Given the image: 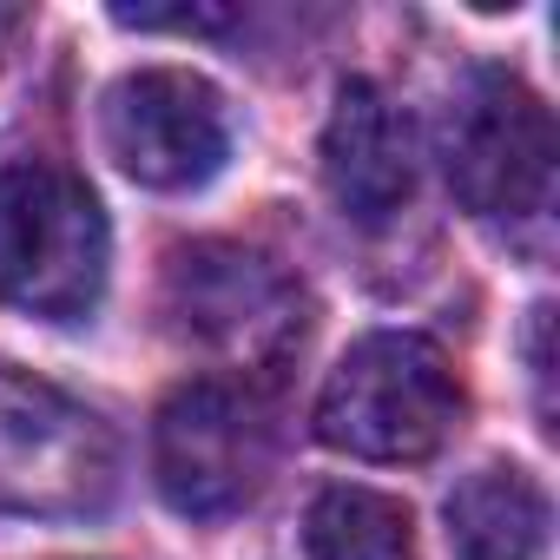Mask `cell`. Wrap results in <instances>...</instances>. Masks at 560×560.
Instances as JSON below:
<instances>
[{"label":"cell","instance_id":"cell-6","mask_svg":"<svg viewBox=\"0 0 560 560\" xmlns=\"http://www.w3.org/2000/svg\"><path fill=\"white\" fill-rule=\"evenodd\" d=\"M100 132L119 172L152 191H198L231 159L224 93L185 67H145V73L113 80L100 106Z\"/></svg>","mask_w":560,"mask_h":560},{"label":"cell","instance_id":"cell-9","mask_svg":"<svg viewBox=\"0 0 560 560\" xmlns=\"http://www.w3.org/2000/svg\"><path fill=\"white\" fill-rule=\"evenodd\" d=\"M547 527H553L547 494L514 462H488L462 475L448 494V540L462 560H540Z\"/></svg>","mask_w":560,"mask_h":560},{"label":"cell","instance_id":"cell-11","mask_svg":"<svg viewBox=\"0 0 560 560\" xmlns=\"http://www.w3.org/2000/svg\"><path fill=\"white\" fill-rule=\"evenodd\" d=\"M119 27H178V34H198V27H224L231 14L224 8H113Z\"/></svg>","mask_w":560,"mask_h":560},{"label":"cell","instance_id":"cell-10","mask_svg":"<svg viewBox=\"0 0 560 560\" xmlns=\"http://www.w3.org/2000/svg\"><path fill=\"white\" fill-rule=\"evenodd\" d=\"M304 547L311 560H416V514L383 488L337 481L311 501Z\"/></svg>","mask_w":560,"mask_h":560},{"label":"cell","instance_id":"cell-1","mask_svg":"<svg viewBox=\"0 0 560 560\" xmlns=\"http://www.w3.org/2000/svg\"><path fill=\"white\" fill-rule=\"evenodd\" d=\"M462 409L468 396L442 343L422 330H370L324 376L317 442L357 462H429L455 435Z\"/></svg>","mask_w":560,"mask_h":560},{"label":"cell","instance_id":"cell-8","mask_svg":"<svg viewBox=\"0 0 560 560\" xmlns=\"http://www.w3.org/2000/svg\"><path fill=\"white\" fill-rule=\"evenodd\" d=\"M422 178V145L409 113L376 80H343L324 126V185L337 211L363 231H383L409 211Z\"/></svg>","mask_w":560,"mask_h":560},{"label":"cell","instance_id":"cell-5","mask_svg":"<svg viewBox=\"0 0 560 560\" xmlns=\"http://www.w3.org/2000/svg\"><path fill=\"white\" fill-rule=\"evenodd\" d=\"M277 468L270 409L237 383H185L165 396L152 429L159 494L191 521L244 514Z\"/></svg>","mask_w":560,"mask_h":560},{"label":"cell","instance_id":"cell-4","mask_svg":"<svg viewBox=\"0 0 560 560\" xmlns=\"http://www.w3.org/2000/svg\"><path fill=\"white\" fill-rule=\"evenodd\" d=\"M442 165L475 218H540L553 198V119L540 93L508 67H475L442 113Z\"/></svg>","mask_w":560,"mask_h":560},{"label":"cell","instance_id":"cell-3","mask_svg":"<svg viewBox=\"0 0 560 560\" xmlns=\"http://www.w3.org/2000/svg\"><path fill=\"white\" fill-rule=\"evenodd\" d=\"M119 494V435L67 389L0 363V514L86 521Z\"/></svg>","mask_w":560,"mask_h":560},{"label":"cell","instance_id":"cell-2","mask_svg":"<svg viewBox=\"0 0 560 560\" xmlns=\"http://www.w3.org/2000/svg\"><path fill=\"white\" fill-rule=\"evenodd\" d=\"M113 231L86 178L60 165H0V304L73 324L106 298Z\"/></svg>","mask_w":560,"mask_h":560},{"label":"cell","instance_id":"cell-7","mask_svg":"<svg viewBox=\"0 0 560 560\" xmlns=\"http://www.w3.org/2000/svg\"><path fill=\"white\" fill-rule=\"evenodd\" d=\"M165 311L172 324L231 357V363H277L304 337L298 284L270 257L237 250V244H191L165 270Z\"/></svg>","mask_w":560,"mask_h":560},{"label":"cell","instance_id":"cell-12","mask_svg":"<svg viewBox=\"0 0 560 560\" xmlns=\"http://www.w3.org/2000/svg\"><path fill=\"white\" fill-rule=\"evenodd\" d=\"M34 27V14L27 8H0V67H8V54L21 47V34Z\"/></svg>","mask_w":560,"mask_h":560}]
</instances>
